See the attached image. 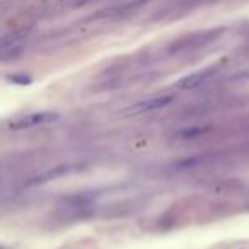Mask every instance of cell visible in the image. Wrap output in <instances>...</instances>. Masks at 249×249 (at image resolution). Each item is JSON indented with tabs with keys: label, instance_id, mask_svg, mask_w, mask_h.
<instances>
[{
	"label": "cell",
	"instance_id": "obj_6",
	"mask_svg": "<svg viewBox=\"0 0 249 249\" xmlns=\"http://www.w3.org/2000/svg\"><path fill=\"white\" fill-rule=\"evenodd\" d=\"M9 80H12V82H16V84H29L31 82V79H29L28 75H14Z\"/></svg>",
	"mask_w": 249,
	"mask_h": 249
},
{
	"label": "cell",
	"instance_id": "obj_4",
	"mask_svg": "<svg viewBox=\"0 0 249 249\" xmlns=\"http://www.w3.org/2000/svg\"><path fill=\"white\" fill-rule=\"evenodd\" d=\"M79 171H82L80 164H62V166L50 167V169H45L43 173L36 174L35 178H31L29 184H33V186H36V184H45L53 179H58V178H65V176H69V174L79 173Z\"/></svg>",
	"mask_w": 249,
	"mask_h": 249
},
{
	"label": "cell",
	"instance_id": "obj_2",
	"mask_svg": "<svg viewBox=\"0 0 249 249\" xmlns=\"http://www.w3.org/2000/svg\"><path fill=\"white\" fill-rule=\"evenodd\" d=\"M29 29H19V31L9 33L0 38V60L18 58L22 53V43L28 38Z\"/></svg>",
	"mask_w": 249,
	"mask_h": 249
},
{
	"label": "cell",
	"instance_id": "obj_3",
	"mask_svg": "<svg viewBox=\"0 0 249 249\" xmlns=\"http://www.w3.org/2000/svg\"><path fill=\"white\" fill-rule=\"evenodd\" d=\"M55 120H58V113H53V111H38V113L22 114V116L16 118L14 121H11L9 128L26 130V128H33V126H39V124L52 123Z\"/></svg>",
	"mask_w": 249,
	"mask_h": 249
},
{
	"label": "cell",
	"instance_id": "obj_5",
	"mask_svg": "<svg viewBox=\"0 0 249 249\" xmlns=\"http://www.w3.org/2000/svg\"><path fill=\"white\" fill-rule=\"evenodd\" d=\"M213 75V70L210 69H203V70H198V72H193V73H188L186 77L179 79L176 82V87L179 90H191V89H196L200 87L201 84L207 82L210 77Z\"/></svg>",
	"mask_w": 249,
	"mask_h": 249
},
{
	"label": "cell",
	"instance_id": "obj_1",
	"mask_svg": "<svg viewBox=\"0 0 249 249\" xmlns=\"http://www.w3.org/2000/svg\"><path fill=\"white\" fill-rule=\"evenodd\" d=\"M173 103V96L171 94H160V96H150L145 99H140L137 103H133L132 106L124 107L120 111L121 118H132V116H139V114H145L150 111H157L162 109V107L169 106Z\"/></svg>",
	"mask_w": 249,
	"mask_h": 249
}]
</instances>
